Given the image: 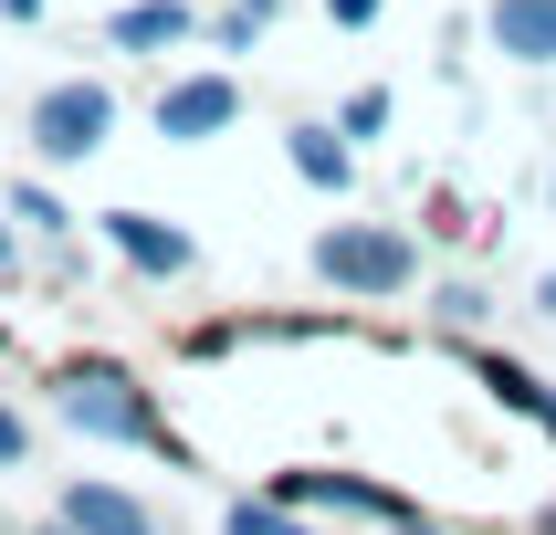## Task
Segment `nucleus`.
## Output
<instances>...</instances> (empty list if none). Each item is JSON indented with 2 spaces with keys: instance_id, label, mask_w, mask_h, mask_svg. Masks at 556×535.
<instances>
[{
  "instance_id": "obj_1",
  "label": "nucleus",
  "mask_w": 556,
  "mask_h": 535,
  "mask_svg": "<svg viewBox=\"0 0 556 535\" xmlns=\"http://www.w3.org/2000/svg\"><path fill=\"white\" fill-rule=\"evenodd\" d=\"M315 263H326V283H346V294H400L409 283V242L400 231H326Z\"/></svg>"
},
{
  "instance_id": "obj_2",
  "label": "nucleus",
  "mask_w": 556,
  "mask_h": 535,
  "mask_svg": "<svg viewBox=\"0 0 556 535\" xmlns=\"http://www.w3.org/2000/svg\"><path fill=\"white\" fill-rule=\"evenodd\" d=\"M63 420H85V431H105V441H157L148 399H137L116 368H74L63 378Z\"/></svg>"
},
{
  "instance_id": "obj_3",
  "label": "nucleus",
  "mask_w": 556,
  "mask_h": 535,
  "mask_svg": "<svg viewBox=\"0 0 556 535\" xmlns=\"http://www.w3.org/2000/svg\"><path fill=\"white\" fill-rule=\"evenodd\" d=\"M105 126H116L105 85H53L42 105H31V137H42V157H85V148H105Z\"/></svg>"
},
{
  "instance_id": "obj_4",
  "label": "nucleus",
  "mask_w": 556,
  "mask_h": 535,
  "mask_svg": "<svg viewBox=\"0 0 556 535\" xmlns=\"http://www.w3.org/2000/svg\"><path fill=\"white\" fill-rule=\"evenodd\" d=\"M231 116H242V94L220 85V74H189V85L157 94V126H168V137H220Z\"/></svg>"
},
{
  "instance_id": "obj_5",
  "label": "nucleus",
  "mask_w": 556,
  "mask_h": 535,
  "mask_svg": "<svg viewBox=\"0 0 556 535\" xmlns=\"http://www.w3.org/2000/svg\"><path fill=\"white\" fill-rule=\"evenodd\" d=\"M494 42L515 63H556V0H494Z\"/></svg>"
},
{
  "instance_id": "obj_6",
  "label": "nucleus",
  "mask_w": 556,
  "mask_h": 535,
  "mask_svg": "<svg viewBox=\"0 0 556 535\" xmlns=\"http://www.w3.org/2000/svg\"><path fill=\"white\" fill-rule=\"evenodd\" d=\"M105 231H116V252L137 263V273H179V263H189V242L168 231V220H148V211H116Z\"/></svg>"
},
{
  "instance_id": "obj_7",
  "label": "nucleus",
  "mask_w": 556,
  "mask_h": 535,
  "mask_svg": "<svg viewBox=\"0 0 556 535\" xmlns=\"http://www.w3.org/2000/svg\"><path fill=\"white\" fill-rule=\"evenodd\" d=\"M63 525H85V535H148V514L126 494H105V483H74L63 494Z\"/></svg>"
},
{
  "instance_id": "obj_8",
  "label": "nucleus",
  "mask_w": 556,
  "mask_h": 535,
  "mask_svg": "<svg viewBox=\"0 0 556 535\" xmlns=\"http://www.w3.org/2000/svg\"><path fill=\"white\" fill-rule=\"evenodd\" d=\"M179 31H189L179 0H137V11H116V42H126V53H157V42H179Z\"/></svg>"
},
{
  "instance_id": "obj_9",
  "label": "nucleus",
  "mask_w": 556,
  "mask_h": 535,
  "mask_svg": "<svg viewBox=\"0 0 556 535\" xmlns=\"http://www.w3.org/2000/svg\"><path fill=\"white\" fill-rule=\"evenodd\" d=\"M294 168H305L315 189H346V148H337V126H294Z\"/></svg>"
},
{
  "instance_id": "obj_10",
  "label": "nucleus",
  "mask_w": 556,
  "mask_h": 535,
  "mask_svg": "<svg viewBox=\"0 0 556 535\" xmlns=\"http://www.w3.org/2000/svg\"><path fill=\"white\" fill-rule=\"evenodd\" d=\"M483 388H504V409H526V420H546V431H556V399L515 368V357H483Z\"/></svg>"
},
{
  "instance_id": "obj_11",
  "label": "nucleus",
  "mask_w": 556,
  "mask_h": 535,
  "mask_svg": "<svg viewBox=\"0 0 556 535\" xmlns=\"http://www.w3.org/2000/svg\"><path fill=\"white\" fill-rule=\"evenodd\" d=\"M231 535H305V525H294L283 504H242V514H231Z\"/></svg>"
},
{
  "instance_id": "obj_12",
  "label": "nucleus",
  "mask_w": 556,
  "mask_h": 535,
  "mask_svg": "<svg viewBox=\"0 0 556 535\" xmlns=\"http://www.w3.org/2000/svg\"><path fill=\"white\" fill-rule=\"evenodd\" d=\"M389 126V94H346V137H378Z\"/></svg>"
},
{
  "instance_id": "obj_13",
  "label": "nucleus",
  "mask_w": 556,
  "mask_h": 535,
  "mask_svg": "<svg viewBox=\"0 0 556 535\" xmlns=\"http://www.w3.org/2000/svg\"><path fill=\"white\" fill-rule=\"evenodd\" d=\"M0 462H22V420L11 409H0Z\"/></svg>"
},
{
  "instance_id": "obj_14",
  "label": "nucleus",
  "mask_w": 556,
  "mask_h": 535,
  "mask_svg": "<svg viewBox=\"0 0 556 535\" xmlns=\"http://www.w3.org/2000/svg\"><path fill=\"white\" fill-rule=\"evenodd\" d=\"M326 11H337V22H368V11H378V0H326Z\"/></svg>"
},
{
  "instance_id": "obj_15",
  "label": "nucleus",
  "mask_w": 556,
  "mask_h": 535,
  "mask_svg": "<svg viewBox=\"0 0 556 535\" xmlns=\"http://www.w3.org/2000/svg\"><path fill=\"white\" fill-rule=\"evenodd\" d=\"M400 535H420V525H400Z\"/></svg>"
}]
</instances>
